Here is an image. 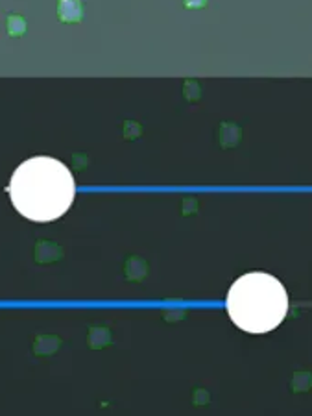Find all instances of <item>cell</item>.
I'll return each instance as SVG.
<instances>
[{
	"mask_svg": "<svg viewBox=\"0 0 312 416\" xmlns=\"http://www.w3.org/2000/svg\"><path fill=\"white\" fill-rule=\"evenodd\" d=\"M76 195L74 176L60 159L30 157L21 163L10 179V198L24 218L52 222L65 215Z\"/></svg>",
	"mask_w": 312,
	"mask_h": 416,
	"instance_id": "obj_1",
	"label": "cell"
},
{
	"mask_svg": "<svg viewBox=\"0 0 312 416\" xmlns=\"http://www.w3.org/2000/svg\"><path fill=\"white\" fill-rule=\"evenodd\" d=\"M205 2L207 0H185V6H188V8H201V6H205Z\"/></svg>",
	"mask_w": 312,
	"mask_h": 416,
	"instance_id": "obj_5",
	"label": "cell"
},
{
	"mask_svg": "<svg viewBox=\"0 0 312 416\" xmlns=\"http://www.w3.org/2000/svg\"><path fill=\"white\" fill-rule=\"evenodd\" d=\"M24 32H26V21L19 15H11L8 19V33L13 35V37H19Z\"/></svg>",
	"mask_w": 312,
	"mask_h": 416,
	"instance_id": "obj_4",
	"label": "cell"
},
{
	"mask_svg": "<svg viewBox=\"0 0 312 416\" xmlns=\"http://www.w3.org/2000/svg\"><path fill=\"white\" fill-rule=\"evenodd\" d=\"M288 292L272 274L249 272L238 278L227 292V314L248 333H268L288 313Z\"/></svg>",
	"mask_w": 312,
	"mask_h": 416,
	"instance_id": "obj_2",
	"label": "cell"
},
{
	"mask_svg": "<svg viewBox=\"0 0 312 416\" xmlns=\"http://www.w3.org/2000/svg\"><path fill=\"white\" fill-rule=\"evenodd\" d=\"M58 17L61 22H80L83 4L80 0H58Z\"/></svg>",
	"mask_w": 312,
	"mask_h": 416,
	"instance_id": "obj_3",
	"label": "cell"
}]
</instances>
